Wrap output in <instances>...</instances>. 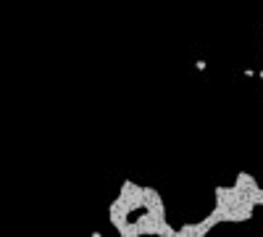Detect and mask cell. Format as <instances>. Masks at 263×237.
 Here are the masks:
<instances>
[{
  "label": "cell",
  "instance_id": "cell-3",
  "mask_svg": "<svg viewBox=\"0 0 263 237\" xmlns=\"http://www.w3.org/2000/svg\"><path fill=\"white\" fill-rule=\"evenodd\" d=\"M242 74H245V77H258V71H255V69H242Z\"/></svg>",
  "mask_w": 263,
  "mask_h": 237
},
{
  "label": "cell",
  "instance_id": "cell-2",
  "mask_svg": "<svg viewBox=\"0 0 263 237\" xmlns=\"http://www.w3.org/2000/svg\"><path fill=\"white\" fill-rule=\"evenodd\" d=\"M195 69H197V71H205V69H208V63L200 58V61H195Z\"/></svg>",
  "mask_w": 263,
  "mask_h": 237
},
{
  "label": "cell",
  "instance_id": "cell-1",
  "mask_svg": "<svg viewBox=\"0 0 263 237\" xmlns=\"http://www.w3.org/2000/svg\"><path fill=\"white\" fill-rule=\"evenodd\" d=\"M263 206V185L250 171H237L232 185L213 187V208L200 222L179 224V237H205L218 224H242L255 216V208Z\"/></svg>",
  "mask_w": 263,
  "mask_h": 237
},
{
  "label": "cell",
  "instance_id": "cell-4",
  "mask_svg": "<svg viewBox=\"0 0 263 237\" xmlns=\"http://www.w3.org/2000/svg\"><path fill=\"white\" fill-rule=\"evenodd\" d=\"M258 79H260V82H263V69H258Z\"/></svg>",
  "mask_w": 263,
  "mask_h": 237
}]
</instances>
